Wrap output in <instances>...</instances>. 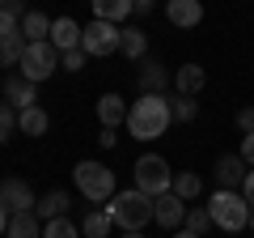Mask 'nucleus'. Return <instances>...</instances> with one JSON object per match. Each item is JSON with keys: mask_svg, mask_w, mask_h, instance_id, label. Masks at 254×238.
I'll list each match as a JSON object with an SVG mask.
<instances>
[{"mask_svg": "<svg viewBox=\"0 0 254 238\" xmlns=\"http://www.w3.org/2000/svg\"><path fill=\"white\" fill-rule=\"evenodd\" d=\"M174 123V111H170V98L165 94H140L127 111V132L136 140H157L165 136V128Z\"/></svg>", "mask_w": 254, "mask_h": 238, "instance_id": "nucleus-1", "label": "nucleus"}, {"mask_svg": "<svg viewBox=\"0 0 254 238\" xmlns=\"http://www.w3.org/2000/svg\"><path fill=\"white\" fill-rule=\"evenodd\" d=\"M110 226H119L123 234H144V226L153 221V196L127 187V192H115V200L106 204Z\"/></svg>", "mask_w": 254, "mask_h": 238, "instance_id": "nucleus-2", "label": "nucleus"}, {"mask_svg": "<svg viewBox=\"0 0 254 238\" xmlns=\"http://www.w3.org/2000/svg\"><path fill=\"white\" fill-rule=\"evenodd\" d=\"M208 213H212V226L225 230V234H242V230L250 226V217H254L242 192H212Z\"/></svg>", "mask_w": 254, "mask_h": 238, "instance_id": "nucleus-3", "label": "nucleus"}, {"mask_svg": "<svg viewBox=\"0 0 254 238\" xmlns=\"http://www.w3.org/2000/svg\"><path fill=\"white\" fill-rule=\"evenodd\" d=\"M72 179H76V192H81L89 204L115 200V170H110V166H102V162H76Z\"/></svg>", "mask_w": 254, "mask_h": 238, "instance_id": "nucleus-4", "label": "nucleus"}, {"mask_svg": "<svg viewBox=\"0 0 254 238\" xmlns=\"http://www.w3.org/2000/svg\"><path fill=\"white\" fill-rule=\"evenodd\" d=\"M131 174H136V192H144V196H165V192H174V170H170V162H165L161 153H144L136 166H131Z\"/></svg>", "mask_w": 254, "mask_h": 238, "instance_id": "nucleus-5", "label": "nucleus"}, {"mask_svg": "<svg viewBox=\"0 0 254 238\" xmlns=\"http://www.w3.org/2000/svg\"><path fill=\"white\" fill-rule=\"evenodd\" d=\"M55 68H60V51L51 43H30L26 55H21V64H17V73L30 85H43L47 77H55Z\"/></svg>", "mask_w": 254, "mask_h": 238, "instance_id": "nucleus-6", "label": "nucleus"}, {"mask_svg": "<svg viewBox=\"0 0 254 238\" xmlns=\"http://www.w3.org/2000/svg\"><path fill=\"white\" fill-rule=\"evenodd\" d=\"M119 43H123V30L110 26V21H89L81 34V51L85 55H115Z\"/></svg>", "mask_w": 254, "mask_h": 238, "instance_id": "nucleus-7", "label": "nucleus"}, {"mask_svg": "<svg viewBox=\"0 0 254 238\" xmlns=\"http://www.w3.org/2000/svg\"><path fill=\"white\" fill-rule=\"evenodd\" d=\"M0 204H4L9 213H34L38 209V196L30 192L21 179H4V183H0Z\"/></svg>", "mask_w": 254, "mask_h": 238, "instance_id": "nucleus-8", "label": "nucleus"}, {"mask_svg": "<svg viewBox=\"0 0 254 238\" xmlns=\"http://www.w3.org/2000/svg\"><path fill=\"white\" fill-rule=\"evenodd\" d=\"M153 221H157V226H165V230L187 226V200H178L174 192L157 196V200H153Z\"/></svg>", "mask_w": 254, "mask_h": 238, "instance_id": "nucleus-9", "label": "nucleus"}, {"mask_svg": "<svg viewBox=\"0 0 254 238\" xmlns=\"http://www.w3.org/2000/svg\"><path fill=\"white\" fill-rule=\"evenodd\" d=\"M246 174H250V166H246L237 153H225V157L216 162V183H220V192H237V187L246 183Z\"/></svg>", "mask_w": 254, "mask_h": 238, "instance_id": "nucleus-10", "label": "nucleus"}, {"mask_svg": "<svg viewBox=\"0 0 254 238\" xmlns=\"http://www.w3.org/2000/svg\"><path fill=\"white\" fill-rule=\"evenodd\" d=\"M34 90H38V85H30L21 73H9V77H4V98H9L13 111H30V107H38V102H34Z\"/></svg>", "mask_w": 254, "mask_h": 238, "instance_id": "nucleus-11", "label": "nucleus"}, {"mask_svg": "<svg viewBox=\"0 0 254 238\" xmlns=\"http://www.w3.org/2000/svg\"><path fill=\"white\" fill-rule=\"evenodd\" d=\"M81 34H85V26H76L72 17H55V26H51V47L55 51H76L81 47Z\"/></svg>", "mask_w": 254, "mask_h": 238, "instance_id": "nucleus-12", "label": "nucleus"}, {"mask_svg": "<svg viewBox=\"0 0 254 238\" xmlns=\"http://www.w3.org/2000/svg\"><path fill=\"white\" fill-rule=\"evenodd\" d=\"M127 102L119 98V94H102L98 98V119H102V132H115L119 123H127Z\"/></svg>", "mask_w": 254, "mask_h": 238, "instance_id": "nucleus-13", "label": "nucleus"}, {"mask_svg": "<svg viewBox=\"0 0 254 238\" xmlns=\"http://www.w3.org/2000/svg\"><path fill=\"white\" fill-rule=\"evenodd\" d=\"M165 17L174 21V26H199L203 21V4L199 0H170V4H165Z\"/></svg>", "mask_w": 254, "mask_h": 238, "instance_id": "nucleus-14", "label": "nucleus"}, {"mask_svg": "<svg viewBox=\"0 0 254 238\" xmlns=\"http://www.w3.org/2000/svg\"><path fill=\"white\" fill-rule=\"evenodd\" d=\"M51 26H55V17H47V13H38V9H30L26 17H21L26 43H51Z\"/></svg>", "mask_w": 254, "mask_h": 238, "instance_id": "nucleus-15", "label": "nucleus"}, {"mask_svg": "<svg viewBox=\"0 0 254 238\" xmlns=\"http://www.w3.org/2000/svg\"><path fill=\"white\" fill-rule=\"evenodd\" d=\"M68 204H72V196L55 187V192H47L43 200H38L34 217H43V226H47V221H60V217H68Z\"/></svg>", "mask_w": 254, "mask_h": 238, "instance_id": "nucleus-16", "label": "nucleus"}, {"mask_svg": "<svg viewBox=\"0 0 254 238\" xmlns=\"http://www.w3.org/2000/svg\"><path fill=\"white\" fill-rule=\"evenodd\" d=\"M203 81H208V73H203L199 64H182L178 73H174V85H178L182 98H195V94L203 90Z\"/></svg>", "mask_w": 254, "mask_h": 238, "instance_id": "nucleus-17", "label": "nucleus"}, {"mask_svg": "<svg viewBox=\"0 0 254 238\" xmlns=\"http://www.w3.org/2000/svg\"><path fill=\"white\" fill-rule=\"evenodd\" d=\"M131 13H136L131 0H98V4H93V21H110V26H119V21L131 17Z\"/></svg>", "mask_w": 254, "mask_h": 238, "instance_id": "nucleus-18", "label": "nucleus"}, {"mask_svg": "<svg viewBox=\"0 0 254 238\" xmlns=\"http://www.w3.org/2000/svg\"><path fill=\"white\" fill-rule=\"evenodd\" d=\"M165 85H170V73H165V64H157V60H144V68H140V94H165Z\"/></svg>", "mask_w": 254, "mask_h": 238, "instance_id": "nucleus-19", "label": "nucleus"}, {"mask_svg": "<svg viewBox=\"0 0 254 238\" xmlns=\"http://www.w3.org/2000/svg\"><path fill=\"white\" fill-rule=\"evenodd\" d=\"M17 128L26 132V136H43V132L51 128V115H47L43 107H30V111H17Z\"/></svg>", "mask_w": 254, "mask_h": 238, "instance_id": "nucleus-20", "label": "nucleus"}, {"mask_svg": "<svg viewBox=\"0 0 254 238\" xmlns=\"http://www.w3.org/2000/svg\"><path fill=\"white\" fill-rule=\"evenodd\" d=\"M9 238H43V226H38L34 213H13L9 217Z\"/></svg>", "mask_w": 254, "mask_h": 238, "instance_id": "nucleus-21", "label": "nucleus"}, {"mask_svg": "<svg viewBox=\"0 0 254 238\" xmlns=\"http://www.w3.org/2000/svg\"><path fill=\"white\" fill-rule=\"evenodd\" d=\"M119 51H123L127 60H144L148 34H144V30H136V26H127V30H123V43H119Z\"/></svg>", "mask_w": 254, "mask_h": 238, "instance_id": "nucleus-22", "label": "nucleus"}, {"mask_svg": "<svg viewBox=\"0 0 254 238\" xmlns=\"http://www.w3.org/2000/svg\"><path fill=\"white\" fill-rule=\"evenodd\" d=\"M199 192H203V179L195 170H178L174 174V196H178V200H195Z\"/></svg>", "mask_w": 254, "mask_h": 238, "instance_id": "nucleus-23", "label": "nucleus"}, {"mask_svg": "<svg viewBox=\"0 0 254 238\" xmlns=\"http://www.w3.org/2000/svg\"><path fill=\"white\" fill-rule=\"evenodd\" d=\"M81 234L85 238H106L110 234V217H106V209H89L81 217Z\"/></svg>", "mask_w": 254, "mask_h": 238, "instance_id": "nucleus-24", "label": "nucleus"}, {"mask_svg": "<svg viewBox=\"0 0 254 238\" xmlns=\"http://www.w3.org/2000/svg\"><path fill=\"white\" fill-rule=\"evenodd\" d=\"M170 111H174V119H178V123H190V119L199 115V102H195V98H182V94H174V98H170Z\"/></svg>", "mask_w": 254, "mask_h": 238, "instance_id": "nucleus-25", "label": "nucleus"}, {"mask_svg": "<svg viewBox=\"0 0 254 238\" xmlns=\"http://www.w3.org/2000/svg\"><path fill=\"white\" fill-rule=\"evenodd\" d=\"M43 238H85V234L76 230V221L60 217V221H47V226H43Z\"/></svg>", "mask_w": 254, "mask_h": 238, "instance_id": "nucleus-26", "label": "nucleus"}, {"mask_svg": "<svg viewBox=\"0 0 254 238\" xmlns=\"http://www.w3.org/2000/svg\"><path fill=\"white\" fill-rule=\"evenodd\" d=\"M208 226H212V213L208 209H187V230H190V234L203 238V230H208Z\"/></svg>", "mask_w": 254, "mask_h": 238, "instance_id": "nucleus-27", "label": "nucleus"}, {"mask_svg": "<svg viewBox=\"0 0 254 238\" xmlns=\"http://www.w3.org/2000/svg\"><path fill=\"white\" fill-rule=\"evenodd\" d=\"M17 128V111L9 107V102H0V145L9 140V132Z\"/></svg>", "mask_w": 254, "mask_h": 238, "instance_id": "nucleus-28", "label": "nucleus"}, {"mask_svg": "<svg viewBox=\"0 0 254 238\" xmlns=\"http://www.w3.org/2000/svg\"><path fill=\"white\" fill-rule=\"evenodd\" d=\"M85 60H89V55H85L81 47H76V51H64V55H60V68H68V73H81V68H85Z\"/></svg>", "mask_w": 254, "mask_h": 238, "instance_id": "nucleus-29", "label": "nucleus"}, {"mask_svg": "<svg viewBox=\"0 0 254 238\" xmlns=\"http://www.w3.org/2000/svg\"><path fill=\"white\" fill-rule=\"evenodd\" d=\"M237 157H242V162L254 170V132H250V136H242V149H237Z\"/></svg>", "mask_w": 254, "mask_h": 238, "instance_id": "nucleus-30", "label": "nucleus"}, {"mask_svg": "<svg viewBox=\"0 0 254 238\" xmlns=\"http://www.w3.org/2000/svg\"><path fill=\"white\" fill-rule=\"evenodd\" d=\"M237 128H242L246 136H250V132H254V107H246V111H237Z\"/></svg>", "mask_w": 254, "mask_h": 238, "instance_id": "nucleus-31", "label": "nucleus"}, {"mask_svg": "<svg viewBox=\"0 0 254 238\" xmlns=\"http://www.w3.org/2000/svg\"><path fill=\"white\" fill-rule=\"evenodd\" d=\"M242 196H246V204H250V213H254V170L246 174V183H242Z\"/></svg>", "mask_w": 254, "mask_h": 238, "instance_id": "nucleus-32", "label": "nucleus"}, {"mask_svg": "<svg viewBox=\"0 0 254 238\" xmlns=\"http://www.w3.org/2000/svg\"><path fill=\"white\" fill-rule=\"evenodd\" d=\"M9 217H13V213H9V209H4V204H0V238L9 234Z\"/></svg>", "mask_w": 254, "mask_h": 238, "instance_id": "nucleus-33", "label": "nucleus"}, {"mask_svg": "<svg viewBox=\"0 0 254 238\" xmlns=\"http://www.w3.org/2000/svg\"><path fill=\"white\" fill-rule=\"evenodd\" d=\"M174 238H199V234H190V230H174Z\"/></svg>", "mask_w": 254, "mask_h": 238, "instance_id": "nucleus-34", "label": "nucleus"}, {"mask_svg": "<svg viewBox=\"0 0 254 238\" xmlns=\"http://www.w3.org/2000/svg\"><path fill=\"white\" fill-rule=\"evenodd\" d=\"M123 238H144V234H123Z\"/></svg>", "mask_w": 254, "mask_h": 238, "instance_id": "nucleus-35", "label": "nucleus"}]
</instances>
